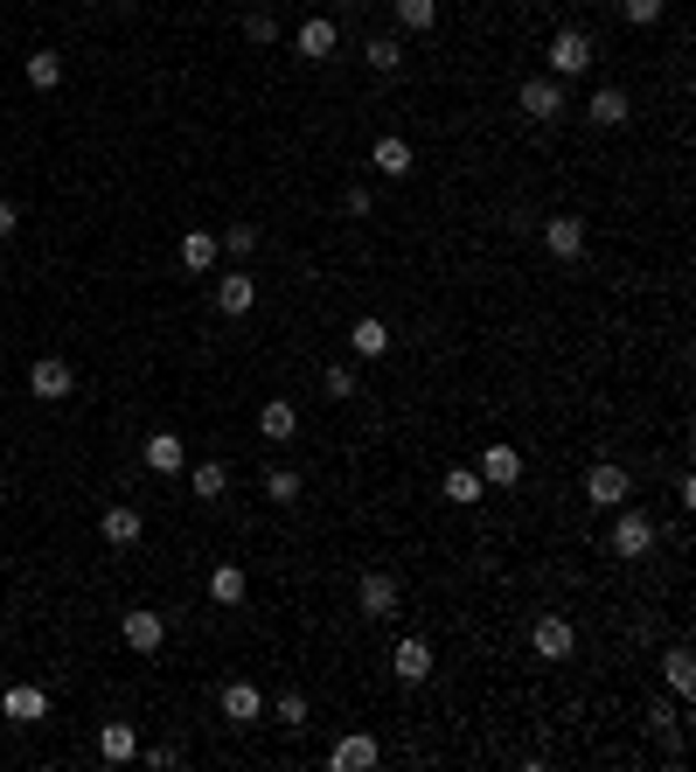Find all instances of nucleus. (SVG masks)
<instances>
[{
    "mask_svg": "<svg viewBox=\"0 0 696 772\" xmlns=\"http://www.w3.org/2000/svg\"><path fill=\"white\" fill-rule=\"evenodd\" d=\"M606 550H613V557H627V563L654 557V522L641 515V508H627V501H620V515H613V536H606Z\"/></svg>",
    "mask_w": 696,
    "mask_h": 772,
    "instance_id": "nucleus-1",
    "label": "nucleus"
},
{
    "mask_svg": "<svg viewBox=\"0 0 696 772\" xmlns=\"http://www.w3.org/2000/svg\"><path fill=\"white\" fill-rule=\"evenodd\" d=\"M592 35L586 28H557L551 49H543V63H551V78H578V70H592Z\"/></svg>",
    "mask_w": 696,
    "mask_h": 772,
    "instance_id": "nucleus-2",
    "label": "nucleus"
},
{
    "mask_svg": "<svg viewBox=\"0 0 696 772\" xmlns=\"http://www.w3.org/2000/svg\"><path fill=\"white\" fill-rule=\"evenodd\" d=\"M530 648L543 654V662H571V648H578V627L564 613H536V627H530Z\"/></svg>",
    "mask_w": 696,
    "mask_h": 772,
    "instance_id": "nucleus-3",
    "label": "nucleus"
},
{
    "mask_svg": "<svg viewBox=\"0 0 696 772\" xmlns=\"http://www.w3.org/2000/svg\"><path fill=\"white\" fill-rule=\"evenodd\" d=\"M28 390H35L43 404H63L70 390H78V369H70L63 355H35V369H28Z\"/></svg>",
    "mask_w": 696,
    "mask_h": 772,
    "instance_id": "nucleus-4",
    "label": "nucleus"
},
{
    "mask_svg": "<svg viewBox=\"0 0 696 772\" xmlns=\"http://www.w3.org/2000/svg\"><path fill=\"white\" fill-rule=\"evenodd\" d=\"M390 675H398V682H432V640L425 633H404L398 648H390Z\"/></svg>",
    "mask_w": 696,
    "mask_h": 772,
    "instance_id": "nucleus-5",
    "label": "nucleus"
},
{
    "mask_svg": "<svg viewBox=\"0 0 696 772\" xmlns=\"http://www.w3.org/2000/svg\"><path fill=\"white\" fill-rule=\"evenodd\" d=\"M98 536L111 543V550H133V543L146 536V515H140V508H133V501H111V508H105V515H98Z\"/></svg>",
    "mask_w": 696,
    "mask_h": 772,
    "instance_id": "nucleus-6",
    "label": "nucleus"
},
{
    "mask_svg": "<svg viewBox=\"0 0 696 772\" xmlns=\"http://www.w3.org/2000/svg\"><path fill=\"white\" fill-rule=\"evenodd\" d=\"M398 598H404V585L390 571H363V585H355V606H363L369 619H390V613H398Z\"/></svg>",
    "mask_w": 696,
    "mask_h": 772,
    "instance_id": "nucleus-7",
    "label": "nucleus"
},
{
    "mask_svg": "<svg viewBox=\"0 0 696 772\" xmlns=\"http://www.w3.org/2000/svg\"><path fill=\"white\" fill-rule=\"evenodd\" d=\"M516 105L530 111L536 126H551L557 111H564V84H557V78H522V91H516Z\"/></svg>",
    "mask_w": 696,
    "mask_h": 772,
    "instance_id": "nucleus-8",
    "label": "nucleus"
},
{
    "mask_svg": "<svg viewBox=\"0 0 696 772\" xmlns=\"http://www.w3.org/2000/svg\"><path fill=\"white\" fill-rule=\"evenodd\" d=\"M543 251L564 258V265L586 258V216H551V223H543Z\"/></svg>",
    "mask_w": 696,
    "mask_h": 772,
    "instance_id": "nucleus-9",
    "label": "nucleus"
},
{
    "mask_svg": "<svg viewBox=\"0 0 696 772\" xmlns=\"http://www.w3.org/2000/svg\"><path fill=\"white\" fill-rule=\"evenodd\" d=\"M474 474H481V487H516L522 480V453L516 446H481Z\"/></svg>",
    "mask_w": 696,
    "mask_h": 772,
    "instance_id": "nucleus-10",
    "label": "nucleus"
},
{
    "mask_svg": "<svg viewBox=\"0 0 696 772\" xmlns=\"http://www.w3.org/2000/svg\"><path fill=\"white\" fill-rule=\"evenodd\" d=\"M627 487H634V480H627V466L599 460L592 474H586V501H592V508H620V501H627Z\"/></svg>",
    "mask_w": 696,
    "mask_h": 772,
    "instance_id": "nucleus-11",
    "label": "nucleus"
},
{
    "mask_svg": "<svg viewBox=\"0 0 696 772\" xmlns=\"http://www.w3.org/2000/svg\"><path fill=\"white\" fill-rule=\"evenodd\" d=\"M0 710H8V724H43L49 717V689L43 682H14L0 696Z\"/></svg>",
    "mask_w": 696,
    "mask_h": 772,
    "instance_id": "nucleus-12",
    "label": "nucleus"
},
{
    "mask_svg": "<svg viewBox=\"0 0 696 772\" xmlns=\"http://www.w3.org/2000/svg\"><path fill=\"white\" fill-rule=\"evenodd\" d=\"M369 167H376V175H384V181H404L411 167H418V154H411V140H398V133H384V140L369 146Z\"/></svg>",
    "mask_w": 696,
    "mask_h": 772,
    "instance_id": "nucleus-13",
    "label": "nucleus"
},
{
    "mask_svg": "<svg viewBox=\"0 0 696 772\" xmlns=\"http://www.w3.org/2000/svg\"><path fill=\"white\" fill-rule=\"evenodd\" d=\"M216 703H223V717H231V724H258V717H266V689H258V682H223Z\"/></svg>",
    "mask_w": 696,
    "mask_h": 772,
    "instance_id": "nucleus-14",
    "label": "nucleus"
},
{
    "mask_svg": "<svg viewBox=\"0 0 696 772\" xmlns=\"http://www.w3.org/2000/svg\"><path fill=\"white\" fill-rule=\"evenodd\" d=\"M334 43H342V28H334L328 14H314V22H299V35H293V49L307 56V63H328V56H334Z\"/></svg>",
    "mask_w": 696,
    "mask_h": 772,
    "instance_id": "nucleus-15",
    "label": "nucleus"
},
{
    "mask_svg": "<svg viewBox=\"0 0 696 772\" xmlns=\"http://www.w3.org/2000/svg\"><path fill=\"white\" fill-rule=\"evenodd\" d=\"M251 307H258V278L251 272H223L216 278V313L237 320V313H251Z\"/></svg>",
    "mask_w": 696,
    "mask_h": 772,
    "instance_id": "nucleus-16",
    "label": "nucleus"
},
{
    "mask_svg": "<svg viewBox=\"0 0 696 772\" xmlns=\"http://www.w3.org/2000/svg\"><path fill=\"white\" fill-rule=\"evenodd\" d=\"M119 633H126V648H133V654H161L167 619H161V613H126V619H119Z\"/></svg>",
    "mask_w": 696,
    "mask_h": 772,
    "instance_id": "nucleus-17",
    "label": "nucleus"
},
{
    "mask_svg": "<svg viewBox=\"0 0 696 772\" xmlns=\"http://www.w3.org/2000/svg\"><path fill=\"white\" fill-rule=\"evenodd\" d=\"M98 759L105 765H133L140 759V731L133 724H98Z\"/></svg>",
    "mask_w": 696,
    "mask_h": 772,
    "instance_id": "nucleus-18",
    "label": "nucleus"
},
{
    "mask_svg": "<svg viewBox=\"0 0 696 772\" xmlns=\"http://www.w3.org/2000/svg\"><path fill=\"white\" fill-rule=\"evenodd\" d=\"M662 682H669L675 696H683V703L696 696V654L683 648V640H675V648H662Z\"/></svg>",
    "mask_w": 696,
    "mask_h": 772,
    "instance_id": "nucleus-19",
    "label": "nucleus"
},
{
    "mask_svg": "<svg viewBox=\"0 0 696 772\" xmlns=\"http://www.w3.org/2000/svg\"><path fill=\"white\" fill-rule=\"evenodd\" d=\"M188 474V487H196V501H223L231 495V466L223 460H196V466H181Z\"/></svg>",
    "mask_w": 696,
    "mask_h": 772,
    "instance_id": "nucleus-20",
    "label": "nucleus"
},
{
    "mask_svg": "<svg viewBox=\"0 0 696 772\" xmlns=\"http://www.w3.org/2000/svg\"><path fill=\"white\" fill-rule=\"evenodd\" d=\"M140 460L154 466V474H181V466H188V446L175 439V431H154V439L140 446Z\"/></svg>",
    "mask_w": 696,
    "mask_h": 772,
    "instance_id": "nucleus-21",
    "label": "nucleus"
},
{
    "mask_svg": "<svg viewBox=\"0 0 696 772\" xmlns=\"http://www.w3.org/2000/svg\"><path fill=\"white\" fill-rule=\"evenodd\" d=\"M376 759H384V745L363 738V731H355V738H342V745L328 751V765H334V772H363V765H376Z\"/></svg>",
    "mask_w": 696,
    "mask_h": 772,
    "instance_id": "nucleus-22",
    "label": "nucleus"
},
{
    "mask_svg": "<svg viewBox=\"0 0 696 772\" xmlns=\"http://www.w3.org/2000/svg\"><path fill=\"white\" fill-rule=\"evenodd\" d=\"M244 592H251L244 563H216L210 571V606H244Z\"/></svg>",
    "mask_w": 696,
    "mask_h": 772,
    "instance_id": "nucleus-23",
    "label": "nucleus"
},
{
    "mask_svg": "<svg viewBox=\"0 0 696 772\" xmlns=\"http://www.w3.org/2000/svg\"><path fill=\"white\" fill-rule=\"evenodd\" d=\"M349 348L363 355V363H376V355H390V328H384V320H376V313H363V320H355V328H349Z\"/></svg>",
    "mask_w": 696,
    "mask_h": 772,
    "instance_id": "nucleus-24",
    "label": "nucleus"
},
{
    "mask_svg": "<svg viewBox=\"0 0 696 772\" xmlns=\"http://www.w3.org/2000/svg\"><path fill=\"white\" fill-rule=\"evenodd\" d=\"M258 431H266L272 446H286L293 431H299V411H293L286 397H266V411H258Z\"/></svg>",
    "mask_w": 696,
    "mask_h": 772,
    "instance_id": "nucleus-25",
    "label": "nucleus"
},
{
    "mask_svg": "<svg viewBox=\"0 0 696 772\" xmlns=\"http://www.w3.org/2000/svg\"><path fill=\"white\" fill-rule=\"evenodd\" d=\"M592 126H627L634 119V105H627V91H620V84H606V91H592Z\"/></svg>",
    "mask_w": 696,
    "mask_h": 772,
    "instance_id": "nucleus-26",
    "label": "nucleus"
},
{
    "mask_svg": "<svg viewBox=\"0 0 696 772\" xmlns=\"http://www.w3.org/2000/svg\"><path fill=\"white\" fill-rule=\"evenodd\" d=\"M22 78H28V91H56V84H63V56H56V49H35L28 63H22Z\"/></svg>",
    "mask_w": 696,
    "mask_h": 772,
    "instance_id": "nucleus-27",
    "label": "nucleus"
},
{
    "mask_svg": "<svg viewBox=\"0 0 696 772\" xmlns=\"http://www.w3.org/2000/svg\"><path fill=\"white\" fill-rule=\"evenodd\" d=\"M439 495H446V501H460V508H474V501H487V487H481L474 466H453V474L439 480Z\"/></svg>",
    "mask_w": 696,
    "mask_h": 772,
    "instance_id": "nucleus-28",
    "label": "nucleus"
},
{
    "mask_svg": "<svg viewBox=\"0 0 696 772\" xmlns=\"http://www.w3.org/2000/svg\"><path fill=\"white\" fill-rule=\"evenodd\" d=\"M216 251H223L216 230H188V237H181V265H188V272H210V265H216Z\"/></svg>",
    "mask_w": 696,
    "mask_h": 772,
    "instance_id": "nucleus-29",
    "label": "nucleus"
},
{
    "mask_svg": "<svg viewBox=\"0 0 696 772\" xmlns=\"http://www.w3.org/2000/svg\"><path fill=\"white\" fill-rule=\"evenodd\" d=\"M307 717H314V710H307V696H299V689L272 696V724H279V731H307Z\"/></svg>",
    "mask_w": 696,
    "mask_h": 772,
    "instance_id": "nucleus-30",
    "label": "nucleus"
},
{
    "mask_svg": "<svg viewBox=\"0 0 696 772\" xmlns=\"http://www.w3.org/2000/svg\"><path fill=\"white\" fill-rule=\"evenodd\" d=\"M398 22L411 35H432V28H439V0H398Z\"/></svg>",
    "mask_w": 696,
    "mask_h": 772,
    "instance_id": "nucleus-31",
    "label": "nucleus"
},
{
    "mask_svg": "<svg viewBox=\"0 0 696 772\" xmlns=\"http://www.w3.org/2000/svg\"><path fill=\"white\" fill-rule=\"evenodd\" d=\"M369 70H384V78H390V70H404V43H398V35H369Z\"/></svg>",
    "mask_w": 696,
    "mask_h": 772,
    "instance_id": "nucleus-32",
    "label": "nucleus"
},
{
    "mask_svg": "<svg viewBox=\"0 0 696 772\" xmlns=\"http://www.w3.org/2000/svg\"><path fill=\"white\" fill-rule=\"evenodd\" d=\"M321 397H334V404L355 397V369H349V363H328V369H321Z\"/></svg>",
    "mask_w": 696,
    "mask_h": 772,
    "instance_id": "nucleus-33",
    "label": "nucleus"
},
{
    "mask_svg": "<svg viewBox=\"0 0 696 772\" xmlns=\"http://www.w3.org/2000/svg\"><path fill=\"white\" fill-rule=\"evenodd\" d=\"M266 495H272L279 508H293V501H299V474H293V466H272V474H266Z\"/></svg>",
    "mask_w": 696,
    "mask_h": 772,
    "instance_id": "nucleus-34",
    "label": "nucleus"
},
{
    "mask_svg": "<svg viewBox=\"0 0 696 772\" xmlns=\"http://www.w3.org/2000/svg\"><path fill=\"white\" fill-rule=\"evenodd\" d=\"M620 14H627L634 28H654V22L669 14V0H620Z\"/></svg>",
    "mask_w": 696,
    "mask_h": 772,
    "instance_id": "nucleus-35",
    "label": "nucleus"
},
{
    "mask_svg": "<svg viewBox=\"0 0 696 772\" xmlns=\"http://www.w3.org/2000/svg\"><path fill=\"white\" fill-rule=\"evenodd\" d=\"M216 244H223V251H237V258H251V251H258V223H231Z\"/></svg>",
    "mask_w": 696,
    "mask_h": 772,
    "instance_id": "nucleus-36",
    "label": "nucleus"
},
{
    "mask_svg": "<svg viewBox=\"0 0 696 772\" xmlns=\"http://www.w3.org/2000/svg\"><path fill=\"white\" fill-rule=\"evenodd\" d=\"M244 35H251V43H279V22H272V8H251V14H244Z\"/></svg>",
    "mask_w": 696,
    "mask_h": 772,
    "instance_id": "nucleus-37",
    "label": "nucleus"
},
{
    "mask_svg": "<svg viewBox=\"0 0 696 772\" xmlns=\"http://www.w3.org/2000/svg\"><path fill=\"white\" fill-rule=\"evenodd\" d=\"M14 230H22V210H14V202H0V244H8Z\"/></svg>",
    "mask_w": 696,
    "mask_h": 772,
    "instance_id": "nucleus-38",
    "label": "nucleus"
}]
</instances>
